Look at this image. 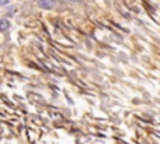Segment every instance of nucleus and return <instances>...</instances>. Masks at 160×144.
<instances>
[{"instance_id": "f03ea898", "label": "nucleus", "mask_w": 160, "mask_h": 144, "mask_svg": "<svg viewBox=\"0 0 160 144\" xmlns=\"http://www.w3.org/2000/svg\"><path fill=\"white\" fill-rule=\"evenodd\" d=\"M10 28V23L6 19H0V31H6Z\"/></svg>"}, {"instance_id": "7ed1b4c3", "label": "nucleus", "mask_w": 160, "mask_h": 144, "mask_svg": "<svg viewBox=\"0 0 160 144\" xmlns=\"http://www.w3.org/2000/svg\"><path fill=\"white\" fill-rule=\"evenodd\" d=\"M9 0H0V5H4V4H6Z\"/></svg>"}, {"instance_id": "20e7f679", "label": "nucleus", "mask_w": 160, "mask_h": 144, "mask_svg": "<svg viewBox=\"0 0 160 144\" xmlns=\"http://www.w3.org/2000/svg\"><path fill=\"white\" fill-rule=\"evenodd\" d=\"M70 1H72V3H78V1H80V0H70Z\"/></svg>"}, {"instance_id": "f257e3e1", "label": "nucleus", "mask_w": 160, "mask_h": 144, "mask_svg": "<svg viewBox=\"0 0 160 144\" xmlns=\"http://www.w3.org/2000/svg\"><path fill=\"white\" fill-rule=\"evenodd\" d=\"M39 6L42 9H52L55 8V0H39Z\"/></svg>"}]
</instances>
